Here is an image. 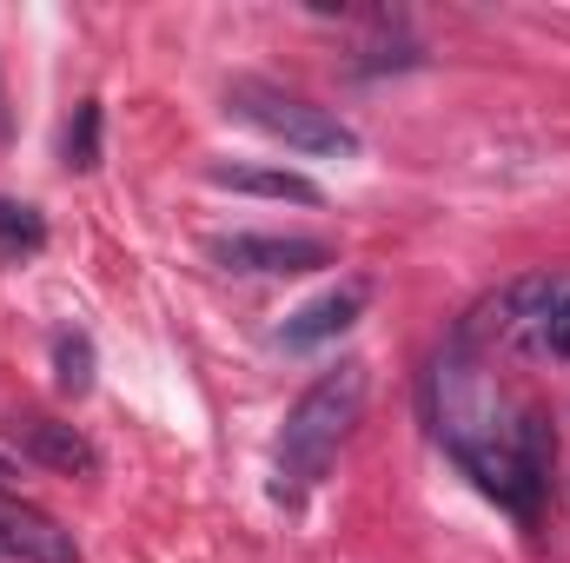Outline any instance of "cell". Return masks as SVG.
Returning <instances> with one entry per match:
<instances>
[{
    "mask_svg": "<svg viewBox=\"0 0 570 563\" xmlns=\"http://www.w3.org/2000/svg\"><path fill=\"white\" fill-rule=\"evenodd\" d=\"M491 358L464 338L444 345V358L431 365V431L438 444L478 477L484 497H498L518 524H538L544 491H551V424L538 418L531 405L504 398L498 378L484 372Z\"/></svg>",
    "mask_w": 570,
    "mask_h": 563,
    "instance_id": "cell-1",
    "label": "cell"
},
{
    "mask_svg": "<svg viewBox=\"0 0 570 563\" xmlns=\"http://www.w3.org/2000/svg\"><path fill=\"white\" fill-rule=\"evenodd\" d=\"M365 392H372V378H365L358 358L318 372V378L298 392V405L285 412V431H279V497L285 504H292L298 491H312V484L332 471L338 444H345V437L358 431V418H365Z\"/></svg>",
    "mask_w": 570,
    "mask_h": 563,
    "instance_id": "cell-2",
    "label": "cell"
},
{
    "mask_svg": "<svg viewBox=\"0 0 570 563\" xmlns=\"http://www.w3.org/2000/svg\"><path fill=\"white\" fill-rule=\"evenodd\" d=\"M226 107H233L246 127H259L266 140L292 146V152H318V159H352V152H358V134H352L338 113L312 107L305 93H285L273 80H233V87H226Z\"/></svg>",
    "mask_w": 570,
    "mask_h": 563,
    "instance_id": "cell-3",
    "label": "cell"
},
{
    "mask_svg": "<svg viewBox=\"0 0 570 563\" xmlns=\"http://www.w3.org/2000/svg\"><path fill=\"white\" fill-rule=\"evenodd\" d=\"M219 273H246V279H298V273H325L332 246L312 233H219L206 239Z\"/></svg>",
    "mask_w": 570,
    "mask_h": 563,
    "instance_id": "cell-4",
    "label": "cell"
},
{
    "mask_svg": "<svg viewBox=\"0 0 570 563\" xmlns=\"http://www.w3.org/2000/svg\"><path fill=\"white\" fill-rule=\"evenodd\" d=\"M365 298H372V285H365V279H338L332 292H318L312 305H298V312L285 318L279 345H285V352H318V345H332L338 332H352V325H358Z\"/></svg>",
    "mask_w": 570,
    "mask_h": 563,
    "instance_id": "cell-5",
    "label": "cell"
},
{
    "mask_svg": "<svg viewBox=\"0 0 570 563\" xmlns=\"http://www.w3.org/2000/svg\"><path fill=\"white\" fill-rule=\"evenodd\" d=\"M20 451L40 464V471H60V477H100V451L80 424H60V418H20L13 424Z\"/></svg>",
    "mask_w": 570,
    "mask_h": 563,
    "instance_id": "cell-6",
    "label": "cell"
},
{
    "mask_svg": "<svg viewBox=\"0 0 570 563\" xmlns=\"http://www.w3.org/2000/svg\"><path fill=\"white\" fill-rule=\"evenodd\" d=\"M0 557L20 563H80L73 531H60L53 517L27 511V504H0Z\"/></svg>",
    "mask_w": 570,
    "mask_h": 563,
    "instance_id": "cell-7",
    "label": "cell"
},
{
    "mask_svg": "<svg viewBox=\"0 0 570 563\" xmlns=\"http://www.w3.org/2000/svg\"><path fill=\"white\" fill-rule=\"evenodd\" d=\"M206 179H213V186H226V192L292 199V206H318V199H325L305 172H285V166H233V159H213V166H206Z\"/></svg>",
    "mask_w": 570,
    "mask_h": 563,
    "instance_id": "cell-8",
    "label": "cell"
},
{
    "mask_svg": "<svg viewBox=\"0 0 570 563\" xmlns=\"http://www.w3.org/2000/svg\"><path fill=\"white\" fill-rule=\"evenodd\" d=\"M53 385L67 398H87L94 392V338L87 332H60L53 338Z\"/></svg>",
    "mask_w": 570,
    "mask_h": 563,
    "instance_id": "cell-9",
    "label": "cell"
},
{
    "mask_svg": "<svg viewBox=\"0 0 570 563\" xmlns=\"http://www.w3.org/2000/svg\"><path fill=\"white\" fill-rule=\"evenodd\" d=\"M40 246H47V219L33 206H20V199H0V253L7 259H33Z\"/></svg>",
    "mask_w": 570,
    "mask_h": 563,
    "instance_id": "cell-10",
    "label": "cell"
},
{
    "mask_svg": "<svg viewBox=\"0 0 570 563\" xmlns=\"http://www.w3.org/2000/svg\"><path fill=\"white\" fill-rule=\"evenodd\" d=\"M67 172H94L100 166V100H80L67 120Z\"/></svg>",
    "mask_w": 570,
    "mask_h": 563,
    "instance_id": "cell-11",
    "label": "cell"
},
{
    "mask_svg": "<svg viewBox=\"0 0 570 563\" xmlns=\"http://www.w3.org/2000/svg\"><path fill=\"white\" fill-rule=\"evenodd\" d=\"M544 352H551V358H570V292L558 298V312H551V325H544Z\"/></svg>",
    "mask_w": 570,
    "mask_h": 563,
    "instance_id": "cell-12",
    "label": "cell"
},
{
    "mask_svg": "<svg viewBox=\"0 0 570 563\" xmlns=\"http://www.w3.org/2000/svg\"><path fill=\"white\" fill-rule=\"evenodd\" d=\"M0 504H20V464L0 457Z\"/></svg>",
    "mask_w": 570,
    "mask_h": 563,
    "instance_id": "cell-13",
    "label": "cell"
}]
</instances>
